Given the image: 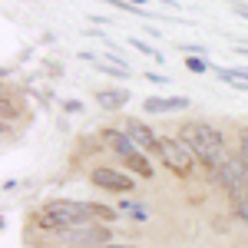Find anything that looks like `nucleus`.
I'll return each mask as SVG.
<instances>
[{
    "label": "nucleus",
    "instance_id": "f257e3e1",
    "mask_svg": "<svg viewBox=\"0 0 248 248\" xmlns=\"http://www.w3.org/2000/svg\"><path fill=\"white\" fill-rule=\"evenodd\" d=\"M179 139L189 146V153L195 155V162L202 166V169L215 172L225 159H229V149H225V136L218 133L212 123H182V129H179Z\"/></svg>",
    "mask_w": 248,
    "mask_h": 248
},
{
    "label": "nucleus",
    "instance_id": "dca6fc26",
    "mask_svg": "<svg viewBox=\"0 0 248 248\" xmlns=\"http://www.w3.org/2000/svg\"><path fill=\"white\" fill-rule=\"evenodd\" d=\"M146 79L155 83V86H166V83H169V77H162V73H146Z\"/></svg>",
    "mask_w": 248,
    "mask_h": 248
},
{
    "label": "nucleus",
    "instance_id": "9b49d317",
    "mask_svg": "<svg viewBox=\"0 0 248 248\" xmlns=\"http://www.w3.org/2000/svg\"><path fill=\"white\" fill-rule=\"evenodd\" d=\"M215 73H218V79H222V83H229L232 90H238V93H248V79L235 77V73H232V70H225V66H218Z\"/></svg>",
    "mask_w": 248,
    "mask_h": 248
},
{
    "label": "nucleus",
    "instance_id": "a211bd4d",
    "mask_svg": "<svg viewBox=\"0 0 248 248\" xmlns=\"http://www.w3.org/2000/svg\"><path fill=\"white\" fill-rule=\"evenodd\" d=\"M129 3H136V7H146V0H129Z\"/></svg>",
    "mask_w": 248,
    "mask_h": 248
},
{
    "label": "nucleus",
    "instance_id": "6e6552de",
    "mask_svg": "<svg viewBox=\"0 0 248 248\" xmlns=\"http://www.w3.org/2000/svg\"><path fill=\"white\" fill-rule=\"evenodd\" d=\"M99 139H103V142H106V146H109V149H113V153L119 155V159L139 149V146L133 142V136L126 133V129H116V126H109V129H103V133H99Z\"/></svg>",
    "mask_w": 248,
    "mask_h": 248
},
{
    "label": "nucleus",
    "instance_id": "ddd939ff",
    "mask_svg": "<svg viewBox=\"0 0 248 248\" xmlns=\"http://www.w3.org/2000/svg\"><path fill=\"white\" fill-rule=\"evenodd\" d=\"M129 43H133V46H136V50H139V53H146V57H149V60H155V63H162V53H159L155 46H149L146 40H139V37H129Z\"/></svg>",
    "mask_w": 248,
    "mask_h": 248
},
{
    "label": "nucleus",
    "instance_id": "2eb2a0df",
    "mask_svg": "<svg viewBox=\"0 0 248 248\" xmlns=\"http://www.w3.org/2000/svg\"><path fill=\"white\" fill-rule=\"evenodd\" d=\"M63 109L66 113H83V103L79 99H63Z\"/></svg>",
    "mask_w": 248,
    "mask_h": 248
},
{
    "label": "nucleus",
    "instance_id": "20e7f679",
    "mask_svg": "<svg viewBox=\"0 0 248 248\" xmlns=\"http://www.w3.org/2000/svg\"><path fill=\"white\" fill-rule=\"evenodd\" d=\"M113 232L106 229L103 222H86V225H77V229L63 232V242L70 248H93V245H109Z\"/></svg>",
    "mask_w": 248,
    "mask_h": 248
},
{
    "label": "nucleus",
    "instance_id": "9d476101",
    "mask_svg": "<svg viewBox=\"0 0 248 248\" xmlns=\"http://www.w3.org/2000/svg\"><path fill=\"white\" fill-rule=\"evenodd\" d=\"M96 103L103 109H123L129 103V90H99L96 93Z\"/></svg>",
    "mask_w": 248,
    "mask_h": 248
},
{
    "label": "nucleus",
    "instance_id": "f8f14e48",
    "mask_svg": "<svg viewBox=\"0 0 248 248\" xmlns=\"http://www.w3.org/2000/svg\"><path fill=\"white\" fill-rule=\"evenodd\" d=\"M86 205H90V215H93L96 222H113L116 215H119L116 209H109V205H103V202H86Z\"/></svg>",
    "mask_w": 248,
    "mask_h": 248
},
{
    "label": "nucleus",
    "instance_id": "7ed1b4c3",
    "mask_svg": "<svg viewBox=\"0 0 248 248\" xmlns=\"http://www.w3.org/2000/svg\"><path fill=\"white\" fill-rule=\"evenodd\" d=\"M159 159H162V166L172 172V175H179V179H189L192 172H195V155L189 153V146L179 139V136H159Z\"/></svg>",
    "mask_w": 248,
    "mask_h": 248
},
{
    "label": "nucleus",
    "instance_id": "4468645a",
    "mask_svg": "<svg viewBox=\"0 0 248 248\" xmlns=\"http://www.w3.org/2000/svg\"><path fill=\"white\" fill-rule=\"evenodd\" d=\"M186 70H189V73H205V70H209V57L189 53V57H186Z\"/></svg>",
    "mask_w": 248,
    "mask_h": 248
},
{
    "label": "nucleus",
    "instance_id": "f3484780",
    "mask_svg": "<svg viewBox=\"0 0 248 248\" xmlns=\"http://www.w3.org/2000/svg\"><path fill=\"white\" fill-rule=\"evenodd\" d=\"M235 14H238L242 20H248V7H245V3H238V7H235Z\"/></svg>",
    "mask_w": 248,
    "mask_h": 248
},
{
    "label": "nucleus",
    "instance_id": "f03ea898",
    "mask_svg": "<svg viewBox=\"0 0 248 248\" xmlns=\"http://www.w3.org/2000/svg\"><path fill=\"white\" fill-rule=\"evenodd\" d=\"M37 225L46 232H70L77 229V225H86V222H96L93 215H90V205L86 202H73V199H53V202H46V205H40L37 209Z\"/></svg>",
    "mask_w": 248,
    "mask_h": 248
},
{
    "label": "nucleus",
    "instance_id": "39448f33",
    "mask_svg": "<svg viewBox=\"0 0 248 248\" xmlns=\"http://www.w3.org/2000/svg\"><path fill=\"white\" fill-rule=\"evenodd\" d=\"M96 189H106V192H116V195H133L136 182L133 175H126L123 169H93L90 172Z\"/></svg>",
    "mask_w": 248,
    "mask_h": 248
},
{
    "label": "nucleus",
    "instance_id": "423d86ee",
    "mask_svg": "<svg viewBox=\"0 0 248 248\" xmlns=\"http://www.w3.org/2000/svg\"><path fill=\"white\" fill-rule=\"evenodd\" d=\"M189 109L186 96H146L142 99V113L146 116H162V113H182Z\"/></svg>",
    "mask_w": 248,
    "mask_h": 248
},
{
    "label": "nucleus",
    "instance_id": "1a4fd4ad",
    "mask_svg": "<svg viewBox=\"0 0 248 248\" xmlns=\"http://www.w3.org/2000/svg\"><path fill=\"white\" fill-rule=\"evenodd\" d=\"M123 166L133 172V175H139V179H153V175H155L153 162H149V155L142 153V149H136V153L123 155Z\"/></svg>",
    "mask_w": 248,
    "mask_h": 248
},
{
    "label": "nucleus",
    "instance_id": "0eeeda50",
    "mask_svg": "<svg viewBox=\"0 0 248 248\" xmlns=\"http://www.w3.org/2000/svg\"><path fill=\"white\" fill-rule=\"evenodd\" d=\"M126 133L133 136V142L142 149V153H155L159 155V136H155L142 119H126Z\"/></svg>",
    "mask_w": 248,
    "mask_h": 248
}]
</instances>
